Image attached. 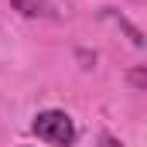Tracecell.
<instances>
[{
	"label": "cell",
	"mask_w": 147,
	"mask_h": 147,
	"mask_svg": "<svg viewBox=\"0 0 147 147\" xmlns=\"http://www.w3.org/2000/svg\"><path fill=\"white\" fill-rule=\"evenodd\" d=\"M34 134L41 137V140H48V144H58V147H69L75 140V127L72 120H69V113L62 110H45L34 116Z\"/></svg>",
	"instance_id": "obj_1"
},
{
	"label": "cell",
	"mask_w": 147,
	"mask_h": 147,
	"mask_svg": "<svg viewBox=\"0 0 147 147\" xmlns=\"http://www.w3.org/2000/svg\"><path fill=\"white\" fill-rule=\"evenodd\" d=\"M10 7L21 10L24 17H58L51 10V3H45V0H10Z\"/></svg>",
	"instance_id": "obj_2"
},
{
	"label": "cell",
	"mask_w": 147,
	"mask_h": 147,
	"mask_svg": "<svg viewBox=\"0 0 147 147\" xmlns=\"http://www.w3.org/2000/svg\"><path fill=\"white\" fill-rule=\"evenodd\" d=\"M130 86H134V89H144L147 86V72L144 69H134V72H130Z\"/></svg>",
	"instance_id": "obj_3"
},
{
	"label": "cell",
	"mask_w": 147,
	"mask_h": 147,
	"mask_svg": "<svg viewBox=\"0 0 147 147\" xmlns=\"http://www.w3.org/2000/svg\"><path fill=\"white\" fill-rule=\"evenodd\" d=\"M99 147H123V144H120L116 137H110V134H103V137H99Z\"/></svg>",
	"instance_id": "obj_4"
}]
</instances>
